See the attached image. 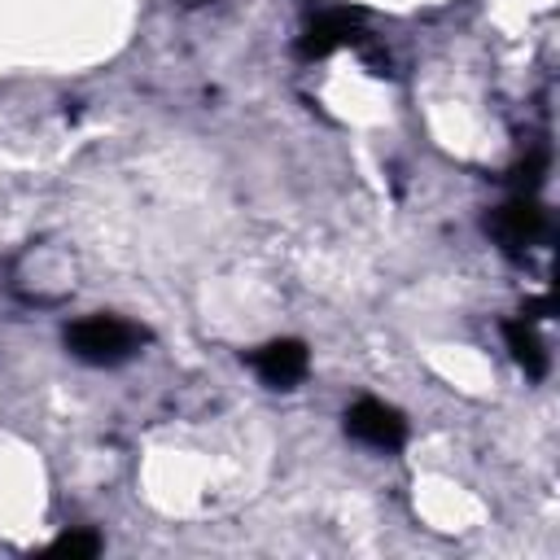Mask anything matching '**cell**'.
Listing matches in <instances>:
<instances>
[{
    "instance_id": "cell-1",
    "label": "cell",
    "mask_w": 560,
    "mask_h": 560,
    "mask_svg": "<svg viewBox=\"0 0 560 560\" xmlns=\"http://www.w3.org/2000/svg\"><path fill=\"white\" fill-rule=\"evenodd\" d=\"M144 341V332L118 315H88L79 324H70L66 346L83 359V363H122L127 354H136Z\"/></svg>"
},
{
    "instance_id": "cell-2",
    "label": "cell",
    "mask_w": 560,
    "mask_h": 560,
    "mask_svg": "<svg viewBox=\"0 0 560 560\" xmlns=\"http://www.w3.org/2000/svg\"><path fill=\"white\" fill-rule=\"evenodd\" d=\"M346 429H350V438H359L363 446H376V451H394L407 438V420L398 416V407H389L381 398H359L346 411Z\"/></svg>"
},
{
    "instance_id": "cell-3",
    "label": "cell",
    "mask_w": 560,
    "mask_h": 560,
    "mask_svg": "<svg viewBox=\"0 0 560 560\" xmlns=\"http://www.w3.org/2000/svg\"><path fill=\"white\" fill-rule=\"evenodd\" d=\"M249 363H254V372L267 381V385H276V389H289L293 381H302L306 376V346L302 341H293V337H280V341H267V346H258L254 354H249Z\"/></svg>"
},
{
    "instance_id": "cell-4",
    "label": "cell",
    "mask_w": 560,
    "mask_h": 560,
    "mask_svg": "<svg viewBox=\"0 0 560 560\" xmlns=\"http://www.w3.org/2000/svg\"><path fill=\"white\" fill-rule=\"evenodd\" d=\"M490 232H494V241H499L503 249L521 254V249H529V245L542 236V210H538L534 201L516 197L512 206L494 210V219H490Z\"/></svg>"
},
{
    "instance_id": "cell-5",
    "label": "cell",
    "mask_w": 560,
    "mask_h": 560,
    "mask_svg": "<svg viewBox=\"0 0 560 560\" xmlns=\"http://www.w3.org/2000/svg\"><path fill=\"white\" fill-rule=\"evenodd\" d=\"M350 39H354V18H350V13H324V18H315L311 31L302 35V52H306V57H324V52L350 44Z\"/></svg>"
},
{
    "instance_id": "cell-6",
    "label": "cell",
    "mask_w": 560,
    "mask_h": 560,
    "mask_svg": "<svg viewBox=\"0 0 560 560\" xmlns=\"http://www.w3.org/2000/svg\"><path fill=\"white\" fill-rule=\"evenodd\" d=\"M503 337H508V350H512V359L529 372V376H542L547 372V354H542V341H538V332H534V324L521 315V319H508L503 324Z\"/></svg>"
},
{
    "instance_id": "cell-7",
    "label": "cell",
    "mask_w": 560,
    "mask_h": 560,
    "mask_svg": "<svg viewBox=\"0 0 560 560\" xmlns=\"http://www.w3.org/2000/svg\"><path fill=\"white\" fill-rule=\"evenodd\" d=\"M48 551H52V556H96V551H101V538H96L92 529H70V534H61Z\"/></svg>"
}]
</instances>
